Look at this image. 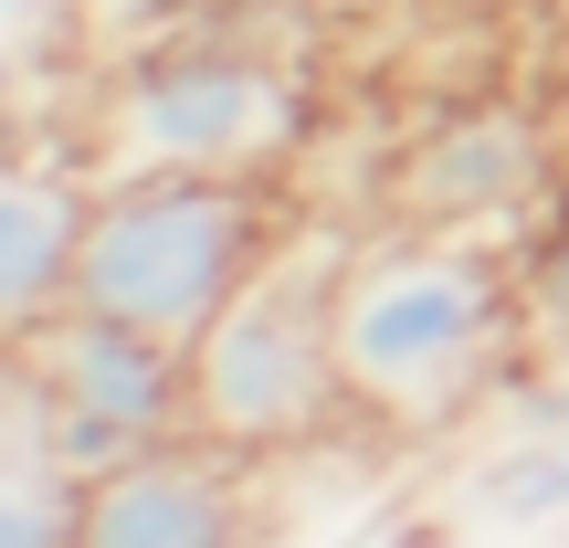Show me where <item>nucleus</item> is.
I'll use <instances>...</instances> for the list:
<instances>
[{
	"label": "nucleus",
	"instance_id": "15",
	"mask_svg": "<svg viewBox=\"0 0 569 548\" xmlns=\"http://www.w3.org/2000/svg\"><path fill=\"white\" fill-rule=\"evenodd\" d=\"M11 84H21V63H11V42H0V106H11Z\"/></svg>",
	"mask_w": 569,
	"mask_h": 548
},
{
	"label": "nucleus",
	"instance_id": "16",
	"mask_svg": "<svg viewBox=\"0 0 569 548\" xmlns=\"http://www.w3.org/2000/svg\"><path fill=\"white\" fill-rule=\"evenodd\" d=\"M327 548H359V538H327Z\"/></svg>",
	"mask_w": 569,
	"mask_h": 548
},
{
	"label": "nucleus",
	"instance_id": "13",
	"mask_svg": "<svg viewBox=\"0 0 569 548\" xmlns=\"http://www.w3.org/2000/svg\"><path fill=\"white\" fill-rule=\"evenodd\" d=\"M538 327H549V338H569V232L549 243V265H538Z\"/></svg>",
	"mask_w": 569,
	"mask_h": 548
},
{
	"label": "nucleus",
	"instance_id": "2",
	"mask_svg": "<svg viewBox=\"0 0 569 548\" xmlns=\"http://www.w3.org/2000/svg\"><path fill=\"white\" fill-rule=\"evenodd\" d=\"M274 265V201L232 169H117L84 211L74 306L190 348L253 275Z\"/></svg>",
	"mask_w": 569,
	"mask_h": 548
},
{
	"label": "nucleus",
	"instance_id": "1",
	"mask_svg": "<svg viewBox=\"0 0 569 548\" xmlns=\"http://www.w3.org/2000/svg\"><path fill=\"white\" fill-rule=\"evenodd\" d=\"M327 327H338V380L359 411L380 422H432L453 411L496 359H507L517 327V285L486 243L465 232H390L359 243L327 285Z\"/></svg>",
	"mask_w": 569,
	"mask_h": 548
},
{
	"label": "nucleus",
	"instance_id": "9",
	"mask_svg": "<svg viewBox=\"0 0 569 548\" xmlns=\"http://www.w3.org/2000/svg\"><path fill=\"white\" fill-rule=\"evenodd\" d=\"M74 528H84V486L53 454V390L32 369L0 422V548H74Z\"/></svg>",
	"mask_w": 569,
	"mask_h": 548
},
{
	"label": "nucleus",
	"instance_id": "6",
	"mask_svg": "<svg viewBox=\"0 0 569 548\" xmlns=\"http://www.w3.org/2000/svg\"><path fill=\"white\" fill-rule=\"evenodd\" d=\"M32 369H42L53 401H84V411H106V422H138L148 444H180L190 432V348L148 338V327L63 306L32 338Z\"/></svg>",
	"mask_w": 569,
	"mask_h": 548
},
{
	"label": "nucleus",
	"instance_id": "12",
	"mask_svg": "<svg viewBox=\"0 0 569 548\" xmlns=\"http://www.w3.org/2000/svg\"><path fill=\"white\" fill-rule=\"evenodd\" d=\"M96 21L106 32H117V21L127 32H190V0H96Z\"/></svg>",
	"mask_w": 569,
	"mask_h": 548
},
{
	"label": "nucleus",
	"instance_id": "4",
	"mask_svg": "<svg viewBox=\"0 0 569 548\" xmlns=\"http://www.w3.org/2000/svg\"><path fill=\"white\" fill-rule=\"evenodd\" d=\"M348 265V253H338ZM327 275H296V265H264L222 317L190 338V432L222 454H274L296 432H327L348 401L338 380V327H327Z\"/></svg>",
	"mask_w": 569,
	"mask_h": 548
},
{
	"label": "nucleus",
	"instance_id": "3",
	"mask_svg": "<svg viewBox=\"0 0 569 548\" xmlns=\"http://www.w3.org/2000/svg\"><path fill=\"white\" fill-rule=\"evenodd\" d=\"M306 127V84L243 32L148 42L106 96V159L117 169H232L253 180Z\"/></svg>",
	"mask_w": 569,
	"mask_h": 548
},
{
	"label": "nucleus",
	"instance_id": "10",
	"mask_svg": "<svg viewBox=\"0 0 569 548\" xmlns=\"http://www.w3.org/2000/svg\"><path fill=\"white\" fill-rule=\"evenodd\" d=\"M486 507L507 517V528L569 517V422H559V432H528L517 454H496V475H486Z\"/></svg>",
	"mask_w": 569,
	"mask_h": 548
},
{
	"label": "nucleus",
	"instance_id": "14",
	"mask_svg": "<svg viewBox=\"0 0 569 548\" xmlns=\"http://www.w3.org/2000/svg\"><path fill=\"white\" fill-rule=\"evenodd\" d=\"M53 0H0V32H21V21H42Z\"/></svg>",
	"mask_w": 569,
	"mask_h": 548
},
{
	"label": "nucleus",
	"instance_id": "5",
	"mask_svg": "<svg viewBox=\"0 0 569 548\" xmlns=\"http://www.w3.org/2000/svg\"><path fill=\"white\" fill-rule=\"evenodd\" d=\"M232 465L243 454H211L201 432H180V444L96 475L74 548H253V507Z\"/></svg>",
	"mask_w": 569,
	"mask_h": 548
},
{
	"label": "nucleus",
	"instance_id": "7",
	"mask_svg": "<svg viewBox=\"0 0 569 548\" xmlns=\"http://www.w3.org/2000/svg\"><path fill=\"white\" fill-rule=\"evenodd\" d=\"M549 190V148H538L528 117L507 106H475V117H443L401 169V211L422 232H465V222H517V211Z\"/></svg>",
	"mask_w": 569,
	"mask_h": 548
},
{
	"label": "nucleus",
	"instance_id": "11",
	"mask_svg": "<svg viewBox=\"0 0 569 548\" xmlns=\"http://www.w3.org/2000/svg\"><path fill=\"white\" fill-rule=\"evenodd\" d=\"M53 454H63L74 486H96V475L138 465V454H159V444H148L138 422H106V411H84V401H53Z\"/></svg>",
	"mask_w": 569,
	"mask_h": 548
},
{
	"label": "nucleus",
	"instance_id": "8",
	"mask_svg": "<svg viewBox=\"0 0 569 548\" xmlns=\"http://www.w3.org/2000/svg\"><path fill=\"white\" fill-rule=\"evenodd\" d=\"M84 211H96V190H84L74 169L0 159V348H32L42 327L74 306Z\"/></svg>",
	"mask_w": 569,
	"mask_h": 548
}]
</instances>
